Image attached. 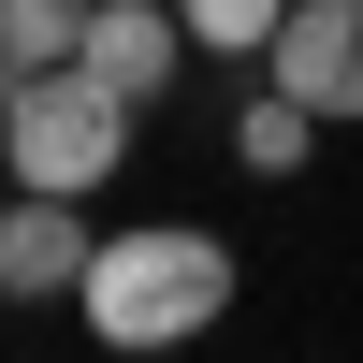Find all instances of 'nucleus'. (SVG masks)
Listing matches in <instances>:
<instances>
[{"mask_svg": "<svg viewBox=\"0 0 363 363\" xmlns=\"http://www.w3.org/2000/svg\"><path fill=\"white\" fill-rule=\"evenodd\" d=\"M174 15H189V44H203V58H262L291 0H174Z\"/></svg>", "mask_w": 363, "mask_h": 363, "instance_id": "8", "label": "nucleus"}, {"mask_svg": "<svg viewBox=\"0 0 363 363\" xmlns=\"http://www.w3.org/2000/svg\"><path fill=\"white\" fill-rule=\"evenodd\" d=\"M262 73L291 102H320V116H363V0H291L277 44H262Z\"/></svg>", "mask_w": 363, "mask_h": 363, "instance_id": "3", "label": "nucleus"}, {"mask_svg": "<svg viewBox=\"0 0 363 363\" xmlns=\"http://www.w3.org/2000/svg\"><path fill=\"white\" fill-rule=\"evenodd\" d=\"M87 247H102V233H87L73 189H0V291H15V306H58V291L87 277Z\"/></svg>", "mask_w": 363, "mask_h": 363, "instance_id": "4", "label": "nucleus"}, {"mask_svg": "<svg viewBox=\"0 0 363 363\" xmlns=\"http://www.w3.org/2000/svg\"><path fill=\"white\" fill-rule=\"evenodd\" d=\"M87 335L102 349H189L203 320H233V247L203 218H145V233H102L73 277Z\"/></svg>", "mask_w": 363, "mask_h": 363, "instance_id": "1", "label": "nucleus"}, {"mask_svg": "<svg viewBox=\"0 0 363 363\" xmlns=\"http://www.w3.org/2000/svg\"><path fill=\"white\" fill-rule=\"evenodd\" d=\"M233 160H247V174H306L320 160V102H291V87L262 73V102L233 116Z\"/></svg>", "mask_w": 363, "mask_h": 363, "instance_id": "6", "label": "nucleus"}, {"mask_svg": "<svg viewBox=\"0 0 363 363\" xmlns=\"http://www.w3.org/2000/svg\"><path fill=\"white\" fill-rule=\"evenodd\" d=\"M87 15H102V0H0V73L73 58V44H87Z\"/></svg>", "mask_w": 363, "mask_h": 363, "instance_id": "7", "label": "nucleus"}, {"mask_svg": "<svg viewBox=\"0 0 363 363\" xmlns=\"http://www.w3.org/2000/svg\"><path fill=\"white\" fill-rule=\"evenodd\" d=\"M73 58H87L102 87H131V102H160V87H174V58H189V15H174V0H102Z\"/></svg>", "mask_w": 363, "mask_h": 363, "instance_id": "5", "label": "nucleus"}, {"mask_svg": "<svg viewBox=\"0 0 363 363\" xmlns=\"http://www.w3.org/2000/svg\"><path fill=\"white\" fill-rule=\"evenodd\" d=\"M0 189H15V174H0Z\"/></svg>", "mask_w": 363, "mask_h": 363, "instance_id": "9", "label": "nucleus"}, {"mask_svg": "<svg viewBox=\"0 0 363 363\" xmlns=\"http://www.w3.org/2000/svg\"><path fill=\"white\" fill-rule=\"evenodd\" d=\"M131 87H102L87 73V58H44V73H15L0 87V174H15V189H102L116 160H131Z\"/></svg>", "mask_w": 363, "mask_h": 363, "instance_id": "2", "label": "nucleus"}]
</instances>
